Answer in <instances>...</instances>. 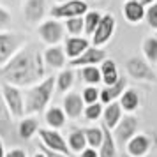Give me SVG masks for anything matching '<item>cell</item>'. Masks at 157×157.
Returning a JSON list of instances; mask_svg holds the SVG:
<instances>
[{"mask_svg":"<svg viewBox=\"0 0 157 157\" xmlns=\"http://www.w3.org/2000/svg\"><path fill=\"white\" fill-rule=\"evenodd\" d=\"M43 55L36 46H27L13 55L6 65L0 67V79L14 86H29L39 83L44 76Z\"/></svg>","mask_w":157,"mask_h":157,"instance_id":"obj_1","label":"cell"},{"mask_svg":"<svg viewBox=\"0 0 157 157\" xmlns=\"http://www.w3.org/2000/svg\"><path fill=\"white\" fill-rule=\"evenodd\" d=\"M53 86H55V78L50 76L44 81L37 83L36 86H32L27 97H25V113H39L43 111L46 104L50 102V97L53 94Z\"/></svg>","mask_w":157,"mask_h":157,"instance_id":"obj_2","label":"cell"},{"mask_svg":"<svg viewBox=\"0 0 157 157\" xmlns=\"http://www.w3.org/2000/svg\"><path fill=\"white\" fill-rule=\"evenodd\" d=\"M2 95H4V101H6V106L11 111L13 117L20 118L25 115V102H23V95L21 92L16 88L14 85L11 83H4L2 85Z\"/></svg>","mask_w":157,"mask_h":157,"instance_id":"obj_3","label":"cell"},{"mask_svg":"<svg viewBox=\"0 0 157 157\" xmlns=\"http://www.w3.org/2000/svg\"><path fill=\"white\" fill-rule=\"evenodd\" d=\"M88 13V4L83 0H69L62 2L60 6H55L51 9V16L57 20H67V18H76V16L86 14Z\"/></svg>","mask_w":157,"mask_h":157,"instance_id":"obj_4","label":"cell"},{"mask_svg":"<svg viewBox=\"0 0 157 157\" xmlns=\"http://www.w3.org/2000/svg\"><path fill=\"white\" fill-rule=\"evenodd\" d=\"M129 76H132L134 79H141V81H157V76L154 69L148 65V62H145L140 57H131L125 64Z\"/></svg>","mask_w":157,"mask_h":157,"instance_id":"obj_5","label":"cell"},{"mask_svg":"<svg viewBox=\"0 0 157 157\" xmlns=\"http://www.w3.org/2000/svg\"><path fill=\"white\" fill-rule=\"evenodd\" d=\"M134 134H138V118L132 115L122 117V120L118 122V125L115 127V141L117 145H127V141Z\"/></svg>","mask_w":157,"mask_h":157,"instance_id":"obj_6","label":"cell"},{"mask_svg":"<svg viewBox=\"0 0 157 157\" xmlns=\"http://www.w3.org/2000/svg\"><path fill=\"white\" fill-rule=\"evenodd\" d=\"M115 27H117L115 16L102 14L99 25H97V29H95V32L92 34V44H95L97 48H99L101 44H106L108 41L111 39V36L115 34Z\"/></svg>","mask_w":157,"mask_h":157,"instance_id":"obj_7","label":"cell"},{"mask_svg":"<svg viewBox=\"0 0 157 157\" xmlns=\"http://www.w3.org/2000/svg\"><path fill=\"white\" fill-rule=\"evenodd\" d=\"M39 138H41V141L51 150H57L60 154H65V155L71 157V148H69V145L65 143V140L62 136L58 134L57 131H53V129H41L39 127Z\"/></svg>","mask_w":157,"mask_h":157,"instance_id":"obj_8","label":"cell"},{"mask_svg":"<svg viewBox=\"0 0 157 157\" xmlns=\"http://www.w3.org/2000/svg\"><path fill=\"white\" fill-rule=\"evenodd\" d=\"M39 36L44 43L48 44H57L62 37H64V27L60 25L55 20H50V21H44L41 27H39Z\"/></svg>","mask_w":157,"mask_h":157,"instance_id":"obj_9","label":"cell"},{"mask_svg":"<svg viewBox=\"0 0 157 157\" xmlns=\"http://www.w3.org/2000/svg\"><path fill=\"white\" fill-rule=\"evenodd\" d=\"M20 46V39L13 34H0V67L13 58Z\"/></svg>","mask_w":157,"mask_h":157,"instance_id":"obj_10","label":"cell"},{"mask_svg":"<svg viewBox=\"0 0 157 157\" xmlns=\"http://www.w3.org/2000/svg\"><path fill=\"white\" fill-rule=\"evenodd\" d=\"M102 60H106V51L101 48H88V50L79 55L78 58H71V65L72 67H85V65H97Z\"/></svg>","mask_w":157,"mask_h":157,"instance_id":"obj_11","label":"cell"},{"mask_svg":"<svg viewBox=\"0 0 157 157\" xmlns=\"http://www.w3.org/2000/svg\"><path fill=\"white\" fill-rule=\"evenodd\" d=\"M150 147H152V140L147 134H134L125 145L129 155L132 157H143L148 154Z\"/></svg>","mask_w":157,"mask_h":157,"instance_id":"obj_12","label":"cell"},{"mask_svg":"<svg viewBox=\"0 0 157 157\" xmlns=\"http://www.w3.org/2000/svg\"><path fill=\"white\" fill-rule=\"evenodd\" d=\"M83 106H85L83 95H79V94H76V92L65 95V99H64V111H65V115H67L69 118H72V120L79 118V115L83 113Z\"/></svg>","mask_w":157,"mask_h":157,"instance_id":"obj_13","label":"cell"},{"mask_svg":"<svg viewBox=\"0 0 157 157\" xmlns=\"http://www.w3.org/2000/svg\"><path fill=\"white\" fill-rule=\"evenodd\" d=\"M125 86H127V78L120 76V78H118V81H117L115 85L106 86V88H102V90H101V94H99L101 102H104V104H109V102H113L115 99H118L122 94L127 90Z\"/></svg>","mask_w":157,"mask_h":157,"instance_id":"obj_14","label":"cell"},{"mask_svg":"<svg viewBox=\"0 0 157 157\" xmlns=\"http://www.w3.org/2000/svg\"><path fill=\"white\" fill-rule=\"evenodd\" d=\"M44 11H46V0H27L23 7L25 20L29 23H39L44 16Z\"/></svg>","mask_w":157,"mask_h":157,"instance_id":"obj_15","label":"cell"},{"mask_svg":"<svg viewBox=\"0 0 157 157\" xmlns=\"http://www.w3.org/2000/svg\"><path fill=\"white\" fill-rule=\"evenodd\" d=\"M124 18L127 20L129 23H140L145 18V6H143L141 2H138V0H129L124 4Z\"/></svg>","mask_w":157,"mask_h":157,"instance_id":"obj_16","label":"cell"},{"mask_svg":"<svg viewBox=\"0 0 157 157\" xmlns=\"http://www.w3.org/2000/svg\"><path fill=\"white\" fill-rule=\"evenodd\" d=\"M88 50V41L83 37L72 36L65 41V55L69 58H78L79 55H83Z\"/></svg>","mask_w":157,"mask_h":157,"instance_id":"obj_17","label":"cell"},{"mask_svg":"<svg viewBox=\"0 0 157 157\" xmlns=\"http://www.w3.org/2000/svg\"><path fill=\"white\" fill-rule=\"evenodd\" d=\"M102 118H104V125L108 129H115L118 125V122L122 120V106L120 102H109L106 104L104 111H102Z\"/></svg>","mask_w":157,"mask_h":157,"instance_id":"obj_18","label":"cell"},{"mask_svg":"<svg viewBox=\"0 0 157 157\" xmlns=\"http://www.w3.org/2000/svg\"><path fill=\"white\" fill-rule=\"evenodd\" d=\"M102 129H104V140H102V145L99 147V157H117L118 155V148H117V141H115L113 132L104 124H102Z\"/></svg>","mask_w":157,"mask_h":157,"instance_id":"obj_19","label":"cell"},{"mask_svg":"<svg viewBox=\"0 0 157 157\" xmlns=\"http://www.w3.org/2000/svg\"><path fill=\"white\" fill-rule=\"evenodd\" d=\"M44 62L50 65V67H64L65 64V53L62 48H58V46H51L48 50L44 51Z\"/></svg>","mask_w":157,"mask_h":157,"instance_id":"obj_20","label":"cell"},{"mask_svg":"<svg viewBox=\"0 0 157 157\" xmlns=\"http://www.w3.org/2000/svg\"><path fill=\"white\" fill-rule=\"evenodd\" d=\"M67 145H69V148L71 152H76V154H81L83 150L86 148V138H85V132H83V129H78V131H72L71 134H69V140H67Z\"/></svg>","mask_w":157,"mask_h":157,"instance_id":"obj_21","label":"cell"},{"mask_svg":"<svg viewBox=\"0 0 157 157\" xmlns=\"http://www.w3.org/2000/svg\"><path fill=\"white\" fill-rule=\"evenodd\" d=\"M120 106L122 109H125L127 113L131 111H136L138 106H140V95L136 90H125V92L120 95Z\"/></svg>","mask_w":157,"mask_h":157,"instance_id":"obj_22","label":"cell"},{"mask_svg":"<svg viewBox=\"0 0 157 157\" xmlns=\"http://www.w3.org/2000/svg\"><path fill=\"white\" fill-rule=\"evenodd\" d=\"M65 111L64 109H60V108H57V106H53V108H50L48 111H46V124L50 125V127H53V129H58V127H62L65 124Z\"/></svg>","mask_w":157,"mask_h":157,"instance_id":"obj_23","label":"cell"},{"mask_svg":"<svg viewBox=\"0 0 157 157\" xmlns=\"http://www.w3.org/2000/svg\"><path fill=\"white\" fill-rule=\"evenodd\" d=\"M11 127H13L11 111L4 102V104H0V138H11Z\"/></svg>","mask_w":157,"mask_h":157,"instance_id":"obj_24","label":"cell"},{"mask_svg":"<svg viewBox=\"0 0 157 157\" xmlns=\"http://www.w3.org/2000/svg\"><path fill=\"white\" fill-rule=\"evenodd\" d=\"M83 132H85L88 147L99 148L102 145V140H104V129L102 127H86V129H83Z\"/></svg>","mask_w":157,"mask_h":157,"instance_id":"obj_25","label":"cell"},{"mask_svg":"<svg viewBox=\"0 0 157 157\" xmlns=\"http://www.w3.org/2000/svg\"><path fill=\"white\" fill-rule=\"evenodd\" d=\"M37 131H39V124H37L36 118H25V120L20 122L18 134H20V138H23V140H30Z\"/></svg>","mask_w":157,"mask_h":157,"instance_id":"obj_26","label":"cell"},{"mask_svg":"<svg viewBox=\"0 0 157 157\" xmlns=\"http://www.w3.org/2000/svg\"><path fill=\"white\" fill-rule=\"evenodd\" d=\"M81 78L90 85H97L99 81H102V72L95 65H85V67H81Z\"/></svg>","mask_w":157,"mask_h":157,"instance_id":"obj_27","label":"cell"},{"mask_svg":"<svg viewBox=\"0 0 157 157\" xmlns=\"http://www.w3.org/2000/svg\"><path fill=\"white\" fill-rule=\"evenodd\" d=\"M143 53L148 62H157V39L155 37H147L143 41Z\"/></svg>","mask_w":157,"mask_h":157,"instance_id":"obj_28","label":"cell"},{"mask_svg":"<svg viewBox=\"0 0 157 157\" xmlns=\"http://www.w3.org/2000/svg\"><path fill=\"white\" fill-rule=\"evenodd\" d=\"M65 29L71 36H79L83 29H85V20L81 16H76V18H67L65 20Z\"/></svg>","mask_w":157,"mask_h":157,"instance_id":"obj_29","label":"cell"},{"mask_svg":"<svg viewBox=\"0 0 157 157\" xmlns=\"http://www.w3.org/2000/svg\"><path fill=\"white\" fill-rule=\"evenodd\" d=\"M101 18H102V14H99L97 11H88L85 14V32L88 34V36H92L94 32H95V29H97V25H99Z\"/></svg>","mask_w":157,"mask_h":157,"instance_id":"obj_30","label":"cell"},{"mask_svg":"<svg viewBox=\"0 0 157 157\" xmlns=\"http://www.w3.org/2000/svg\"><path fill=\"white\" fill-rule=\"evenodd\" d=\"M74 83V72L71 69H67V71H62L60 72V76L57 78V86L60 92H65V90H69Z\"/></svg>","mask_w":157,"mask_h":157,"instance_id":"obj_31","label":"cell"},{"mask_svg":"<svg viewBox=\"0 0 157 157\" xmlns=\"http://www.w3.org/2000/svg\"><path fill=\"white\" fill-rule=\"evenodd\" d=\"M102 104L101 102H94V104H86L85 108V117L86 120H97L99 117H102Z\"/></svg>","mask_w":157,"mask_h":157,"instance_id":"obj_32","label":"cell"},{"mask_svg":"<svg viewBox=\"0 0 157 157\" xmlns=\"http://www.w3.org/2000/svg\"><path fill=\"white\" fill-rule=\"evenodd\" d=\"M99 90L95 88V86H86L85 90H83V101H85V104H94V102H97L99 101Z\"/></svg>","mask_w":157,"mask_h":157,"instance_id":"obj_33","label":"cell"},{"mask_svg":"<svg viewBox=\"0 0 157 157\" xmlns=\"http://www.w3.org/2000/svg\"><path fill=\"white\" fill-rule=\"evenodd\" d=\"M145 20H147V23H148L152 29L157 30V4L148 6L147 13H145Z\"/></svg>","mask_w":157,"mask_h":157,"instance_id":"obj_34","label":"cell"},{"mask_svg":"<svg viewBox=\"0 0 157 157\" xmlns=\"http://www.w3.org/2000/svg\"><path fill=\"white\" fill-rule=\"evenodd\" d=\"M37 148L43 152L46 157H69V155H65V154H60V152H57V150H51V148H48L46 145H44L43 141L41 143H37Z\"/></svg>","mask_w":157,"mask_h":157,"instance_id":"obj_35","label":"cell"},{"mask_svg":"<svg viewBox=\"0 0 157 157\" xmlns=\"http://www.w3.org/2000/svg\"><path fill=\"white\" fill-rule=\"evenodd\" d=\"M101 72H102V76H104V74L117 72V64H115L113 60H102V62H101Z\"/></svg>","mask_w":157,"mask_h":157,"instance_id":"obj_36","label":"cell"},{"mask_svg":"<svg viewBox=\"0 0 157 157\" xmlns=\"http://www.w3.org/2000/svg\"><path fill=\"white\" fill-rule=\"evenodd\" d=\"M118 78H120V76H118V72H111V74H104V76H102V83H104L106 86H111V85H115V83L118 81Z\"/></svg>","mask_w":157,"mask_h":157,"instance_id":"obj_37","label":"cell"},{"mask_svg":"<svg viewBox=\"0 0 157 157\" xmlns=\"http://www.w3.org/2000/svg\"><path fill=\"white\" fill-rule=\"evenodd\" d=\"M11 23V14L4 7H0V29H6Z\"/></svg>","mask_w":157,"mask_h":157,"instance_id":"obj_38","label":"cell"},{"mask_svg":"<svg viewBox=\"0 0 157 157\" xmlns=\"http://www.w3.org/2000/svg\"><path fill=\"white\" fill-rule=\"evenodd\" d=\"M79 157H99V154L95 152V148H92V147H88V148H85L81 154H79Z\"/></svg>","mask_w":157,"mask_h":157,"instance_id":"obj_39","label":"cell"},{"mask_svg":"<svg viewBox=\"0 0 157 157\" xmlns=\"http://www.w3.org/2000/svg\"><path fill=\"white\" fill-rule=\"evenodd\" d=\"M6 157H27V154L21 148H13L9 154H6Z\"/></svg>","mask_w":157,"mask_h":157,"instance_id":"obj_40","label":"cell"},{"mask_svg":"<svg viewBox=\"0 0 157 157\" xmlns=\"http://www.w3.org/2000/svg\"><path fill=\"white\" fill-rule=\"evenodd\" d=\"M143 6H152V4H155V0H141Z\"/></svg>","mask_w":157,"mask_h":157,"instance_id":"obj_41","label":"cell"},{"mask_svg":"<svg viewBox=\"0 0 157 157\" xmlns=\"http://www.w3.org/2000/svg\"><path fill=\"white\" fill-rule=\"evenodd\" d=\"M0 157H6V152H4V143L0 140Z\"/></svg>","mask_w":157,"mask_h":157,"instance_id":"obj_42","label":"cell"},{"mask_svg":"<svg viewBox=\"0 0 157 157\" xmlns=\"http://www.w3.org/2000/svg\"><path fill=\"white\" fill-rule=\"evenodd\" d=\"M34 157H46V155H44L43 152H41V150H39V152H37V154H36V155H34Z\"/></svg>","mask_w":157,"mask_h":157,"instance_id":"obj_43","label":"cell"},{"mask_svg":"<svg viewBox=\"0 0 157 157\" xmlns=\"http://www.w3.org/2000/svg\"><path fill=\"white\" fill-rule=\"evenodd\" d=\"M4 2H7V4H11V2H18V0H4Z\"/></svg>","mask_w":157,"mask_h":157,"instance_id":"obj_44","label":"cell"},{"mask_svg":"<svg viewBox=\"0 0 157 157\" xmlns=\"http://www.w3.org/2000/svg\"><path fill=\"white\" fill-rule=\"evenodd\" d=\"M125 157H132V155H129V154H125Z\"/></svg>","mask_w":157,"mask_h":157,"instance_id":"obj_45","label":"cell"},{"mask_svg":"<svg viewBox=\"0 0 157 157\" xmlns=\"http://www.w3.org/2000/svg\"><path fill=\"white\" fill-rule=\"evenodd\" d=\"M60 2H69V0H60Z\"/></svg>","mask_w":157,"mask_h":157,"instance_id":"obj_46","label":"cell"}]
</instances>
